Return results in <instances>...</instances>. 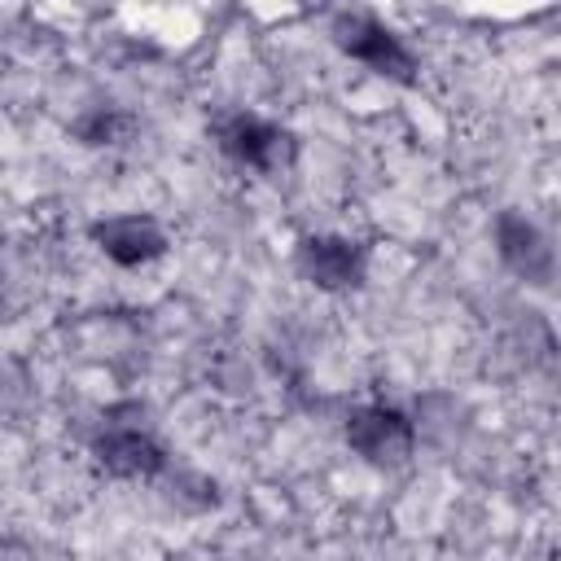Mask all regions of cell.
Wrapping results in <instances>:
<instances>
[{"mask_svg":"<svg viewBox=\"0 0 561 561\" xmlns=\"http://www.w3.org/2000/svg\"><path fill=\"white\" fill-rule=\"evenodd\" d=\"M131 127H136V118H131L127 110H118V105H88V110L70 123V136H75L79 145L101 149V145H118V140H127Z\"/></svg>","mask_w":561,"mask_h":561,"instance_id":"8","label":"cell"},{"mask_svg":"<svg viewBox=\"0 0 561 561\" xmlns=\"http://www.w3.org/2000/svg\"><path fill=\"white\" fill-rule=\"evenodd\" d=\"M92 456L110 478H127V482H149L171 465L140 403H114L101 412L92 434Z\"/></svg>","mask_w":561,"mask_h":561,"instance_id":"1","label":"cell"},{"mask_svg":"<svg viewBox=\"0 0 561 561\" xmlns=\"http://www.w3.org/2000/svg\"><path fill=\"white\" fill-rule=\"evenodd\" d=\"M495 254H500V263L513 272V276H522L526 285H539V289H548L552 285V276H557V250H552V237L535 224V219H526L522 210H500L495 215Z\"/></svg>","mask_w":561,"mask_h":561,"instance_id":"6","label":"cell"},{"mask_svg":"<svg viewBox=\"0 0 561 561\" xmlns=\"http://www.w3.org/2000/svg\"><path fill=\"white\" fill-rule=\"evenodd\" d=\"M210 136L228 162L254 175H276L298 158V140L289 127L254 114V110H228L210 123Z\"/></svg>","mask_w":561,"mask_h":561,"instance_id":"2","label":"cell"},{"mask_svg":"<svg viewBox=\"0 0 561 561\" xmlns=\"http://www.w3.org/2000/svg\"><path fill=\"white\" fill-rule=\"evenodd\" d=\"M88 232H92L96 250H101L110 263H118V267L153 263V259L167 250L162 224H158L153 215H140V210H131V215H105V219H96Z\"/></svg>","mask_w":561,"mask_h":561,"instance_id":"7","label":"cell"},{"mask_svg":"<svg viewBox=\"0 0 561 561\" xmlns=\"http://www.w3.org/2000/svg\"><path fill=\"white\" fill-rule=\"evenodd\" d=\"M329 35H333V44H337L346 57L364 61L373 75L394 79V83H416V70H421L416 53H412L408 39H403L394 26H386L377 13H368V9L337 13V18L329 22Z\"/></svg>","mask_w":561,"mask_h":561,"instance_id":"3","label":"cell"},{"mask_svg":"<svg viewBox=\"0 0 561 561\" xmlns=\"http://www.w3.org/2000/svg\"><path fill=\"white\" fill-rule=\"evenodd\" d=\"M294 267L302 280H311L324 294H346L368 280V250L355 237L337 232H311L294 250Z\"/></svg>","mask_w":561,"mask_h":561,"instance_id":"5","label":"cell"},{"mask_svg":"<svg viewBox=\"0 0 561 561\" xmlns=\"http://www.w3.org/2000/svg\"><path fill=\"white\" fill-rule=\"evenodd\" d=\"M346 447L368 465L394 469L416 451V421L394 403H359L346 416Z\"/></svg>","mask_w":561,"mask_h":561,"instance_id":"4","label":"cell"}]
</instances>
